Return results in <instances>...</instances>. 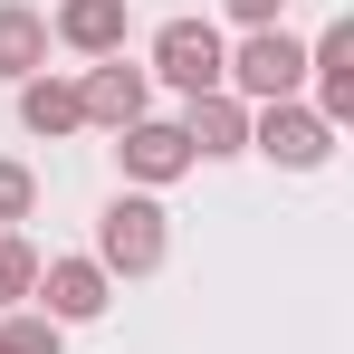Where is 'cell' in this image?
Instances as JSON below:
<instances>
[{
	"label": "cell",
	"mask_w": 354,
	"mask_h": 354,
	"mask_svg": "<svg viewBox=\"0 0 354 354\" xmlns=\"http://www.w3.org/2000/svg\"><path fill=\"white\" fill-rule=\"evenodd\" d=\"M163 77H173V86H211V77H221V39L192 29V19H173V29H163Z\"/></svg>",
	"instance_id": "cell-1"
},
{
	"label": "cell",
	"mask_w": 354,
	"mask_h": 354,
	"mask_svg": "<svg viewBox=\"0 0 354 354\" xmlns=\"http://www.w3.org/2000/svg\"><path fill=\"white\" fill-rule=\"evenodd\" d=\"M239 77H249V86H268V96H288V86H297V48H288V39H249Z\"/></svg>",
	"instance_id": "cell-2"
},
{
	"label": "cell",
	"mask_w": 354,
	"mask_h": 354,
	"mask_svg": "<svg viewBox=\"0 0 354 354\" xmlns=\"http://www.w3.org/2000/svg\"><path fill=\"white\" fill-rule=\"evenodd\" d=\"M106 249H115L124 268H144V259H153V211H144V201H124L115 230H106Z\"/></svg>",
	"instance_id": "cell-3"
},
{
	"label": "cell",
	"mask_w": 354,
	"mask_h": 354,
	"mask_svg": "<svg viewBox=\"0 0 354 354\" xmlns=\"http://www.w3.org/2000/svg\"><path fill=\"white\" fill-rule=\"evenodd\" d=\"M268 153H288V163H316L326 144H316V124H306V115H268Z\"/></svg>",
	"instance_id": "cell-4"
},
{
	"label": "cell",
	"mask_w": 354,
	"mask_h": 354,
	"mask_svg": "<svg viewBox=\"0 0 354 354\" xmlns=\"http://www.w3.org/2000/svg\"><path fill=\"white\" fill-rule=\"evenodd\" d=\"M124 153H134V173H182V134H134V144H124Z\"/></svg>",
	"instance_id": "cell-5"
},
{
	"label": "cell",
	"mask_w": 354,
	"mask_h": 354,
	"mask_svg": "<svg viewBox=\"0 0 354 354\" xmlns=\"http://www.w3.org/2000/svg\"><path fill=\"white\" fill-rule=\"evenodd\" d=\"M67 39L106 48V39H115V0H77V10H67Z\"/></svg>",
	"instance_id": "cell-6"
},
{
	"label": "cell",
	"mask_w": 354,
	"mask_h": 354,
	"mask_svg": "<svg viewBox=\"0 0 354 354\" xmlns=\"http://www.w3.org/2000/svg\"><path fill=\"white\" fill-rule=\"evenodd\" d=\"M48 297H58V316H96V278H86V268H58Z\"/></svg>",
	"instance_id": "cell-7"
},
{
	"label": "cell",
	"mask_w": 354,
	"mask_h": 354,
	"mask_svg": "<svg viewBox=\"0 0 354 354\" xmlns=\"http://www.w3.org/2000/svg\"><path fill=\"white\" fill-rule=\"evenodd\" d=\"M134 96H144L134 77H96V115H134Z\"/></svg>",
	"instance_id": "cell-8"
},
{
	"label": "cell",
	"mask_w": 354,
	"mask_h": 354,
	"mask_svg": "<svg viewBox=\"0 0 354 354\" xmlns=\"http://www.w3.org/2000/svg\"><path fill=\"white\" fill-rule=\"evenodd\" d=\"M230 134H239L230 106H201V153H230Z\"/></svg>",
	"instance_id": "cell-9"
},
{
	"label": "cell",
	"mask_w": 354,
	"mask_h": 354,
	"mask_svg": "<svg viewBox=\"0 0 354 354\" xmlns=\"http://www.w3.org/2000/svg\"><path fill=\"white\" fill-rule=\"evenodd\" d=\"M67 115H77V96H58V86H39V96H29V124H39V134L67 124Z\"/></svg>",
	"instance_id": "cell-10"
},
{
	"label": "cell",
	"mask_w": 354,
	"mask_h": 354,
	"mask_svg": "<svg viewBox=\"0 0 354 354\" xmlns=\"http://www.w3.org/2000/svg\"><path fill=\"white\" fill-rule=\"evenodd\" d=\"M239 10H249V19H268V10H278V0H239Z\"/></svg>",
	"instance_id": "cell-11"
}]
</instances>
